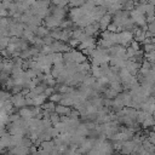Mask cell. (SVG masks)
Wrapping results in <instances>:
<instances>
[{"mask_svg": "<svg viewBox=\"0 0 155 155\" xmlns=\"http://www.w3.org/2000/svg\"><path fill=\"white\" fill-rule=\"evenodd\" d=\"M11 103L13 107H17L21 109V108H24L27 105V98L22 93H17L11 98Z\"/></svg>", "mask_w": 155, "mask_h": 155, "instance_id": "1", "label": "cell"}, {"mask_svg": "<svg viewBox=\"0 0 155 155\" xmlns=\"http://www.w3.org/2000/svg\"><path fill=\"white\" fill-rule=\"evenodd\" d=\"M111 19H113V17H111V15L108 12V13H105L99 21H98V25H99V29L101 30H107V28H108V25L111 23Z\"/></svg>", "mask_w": 155, "mask_h": 155, "instance_id": "2", "label": "cell"}, {"mask_svg": "<svg viewBox=\"0 0 155 155\" xmlns=\"http://www.w3.org/2000/svg\"><path fill=\"white\" fill-rule=\"evenodd\" d=\"M70 111H71V109L69 108V107H64V105H62V104H56V108H54V113L57 114V115H59V116H69V114H70Z\"/></svg>", "mask_w": 155, "mask_h": 155, "instance_id": "3", "label": "cell"}, {"mask_svg": "<svg viewBox=\"0 0 155 155\" xmlns=\"http://www.w3.org/2000/svg\"><path fill=\"white\" fill-rule=\"evenodd\" d=\"M142 48H143L144 54H145V53H150V52H155V45L151 44V42L143 44V45H142Z\"/></svg>", "mask_w": 155, "mask_h": 155, "instance_id": "4", "label": "cell"}, {"mask_svg": "<svg viewBox=\"0 0 155 155\" xmlns=\"http://www.w3.org/2000/svg\"><path fill=\"white\" fill-rule=\"evenodd\" d=\"M62 97H63V94H61V93H56V92H54L53 94H51V96L48 97V99H50V102L57 104V103H61Z\"/></svg>", "mask_w": 155, "mask_h": 155, "instance_id": "5", "label": "cell"}]
</instances>
